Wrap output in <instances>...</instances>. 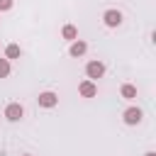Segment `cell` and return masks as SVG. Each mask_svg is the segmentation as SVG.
<instances>
[{
	"mask_svg": "<svg viewBox=\"0 0 156 156\" xmlns=\"http://www.w3.org/2000/svg\"><path fill=\"white\" fill-rule=\"evenodd\" d=\"M5 117H7L10 122H20V119L24 117V107H22L20 102H10V105L5 107Z\"/></svg>",
	"mask_w": 156,
	"mask_h": 156,
	"instance_id": "cell-1",
	"label": "cell"
},
{
	"mask_svg": "<svg viewBox=\"0 0 156 156\" xmlns=\"http://www.w3.org/2000/svg\"><path fill=\"white\" fill-rule=\"evenodd\" d=\"M85 73H88V78H90V80L102 78V76H105V66H102L100 61H90V63L85 66Z\"/></svg>",
	"mask_w": 156,
	"mask_h": 156,
	"instance_id": "cell-2",
	"label": "cell"
},
{
	"mask_svg": "<svg viewBox=\"0 0 156 156\" xmlns=\"http://www.w3.org/2000/svg\"><path fill=\"white\" fill-rule=\"evenodd\" d=\"M102 20H105L107 27H119V24H122V12H119V10H107V12L102 15Z\"/></svg>",
	"mask_w": 156,
	"mask_h": 156,
	"instance_id": "cell-3",
	"label": "cell"
},
{
	"mask_svg": "<svg viewBox=\"0 0 156 156\" xmlns=\"http://www.w3.org/2000/svg\"><path fill=\"white\" fill-rule=\"evenodd\" d=\"M78 93H80L83 98H95V95H98V85H95L93 80H83V83L78 85Z\"/></svg>",
	"mask_w": 156,
	"mask_h": 156,
	"instance_id": "cell-4",
	"label": "cell"
},
{
	"mask_svg": "<svg viewBox=\"0 0 156 156\" xmlns=\"http://www.w3.org/2000/svg\"><path fill=\"white\" fill-rule=\"evenodd\" d=\"M141 117H144V112H141L139 107H129V110H124V122H127V124H139Z\"/></svg>",
	"mask_w": 156,
	"mask_h": 156,
	"instance_id": "cell-5",
	"label": "cell"
},
{
	"mask_svg": "<svg viewBox=\"0 0 156 156\" xmlns=\"http://www.w3.org/2000/svg\"><path fill=\"white\" fill-rule=\"evenodd\" d=\"M56 102H58V98H56V93H51V90H46V93L39 95V105H41V107H54Z\"/></svg>",
	"mask_w": 156,
	"mask_h": 156,
	"instance_id": "cell-6",
	"label": "cell"
},
{
	"mask_svg": "<svg viewBox=\"0 0 156 156\" xmlns=\"http://www.w3.org/2000/svg\"><path fill=\"white\" fill-rule=\"evenodd\" d=\"M85 51H88V44H85V41H73V44H71V56L78 58V56H83Z\"/></svg>",
	"mask_w": 156,
	"mask_h": 156,
	"instance_id": "cell-7",
	"label": "cell"
},
{
	"mask_svg": "<svg viewBox=\"0 0 156 156\" xmlns=\"http://www.w3.org/2000/svg\"><path fill=\"white\" fill-rule=\"evenodd\" d=\"M76 37H78V29H76L73 24H66V27H63V39H68V41H76Z\"/></svg>",
	"mask_w": 156,
	"mask_h": 156,
	"instance_id": "cell-8",
	"label": "cell"
},
{
	"mask_svg": "<svg viewBox=\"0 0 156 156\" xmlns=\"http://www.w3.org/2000/svg\"><path fill=\"white\" fill-rule=\"evenodd\" d=\"M122 98H127V100L136 98V88H134V85H129V83H124V85H122Z\"/></svg>",
	"mask_w": 156,
	"mask_h": 156,
	"instance_id": "cell-9",
	"label": "cell"
},
{
	"mask_svg": "<svg viewBox=\"0 0 156 156\" xmlns=\"http://www.w3.org/2000/svg\"><path fill=\"white\" fill-rule=\"evenodd\" d=\"M20 54H22V51H20L17 44H10V46L5 49V56H7V58H20Z\"/></svg>",
	"mask_w": 156,
	"mask_h": 156,
	"instance_id": "cell-10",
	"label": "cell"
},
{
	"mask_svg": "<svg viewBox=\"0 0 156 156\" xmlns=\"http://www.w3.org/2000/svg\"><path fill=\"white\" fill-rule=\"evenodd\" d=\"M7 76H10V61L0 58V78H7Z\"/></svg>",
	"mask_w": 156,
	"mask_h": 156,
	"instance_id": "cell-11",
	"label": "cell"
},
{
	"mask_svg": "<svg viewBox=\"0 0 156 156\" xmlns=\"http://www.w3.org/2000/svg\"><path fill=\"white\" fill-rule=\"evenodd\" d=\"M12 7V0H0V10H10Z\"/></svg>",
	"mask_w": 156,
	"mask_h": 156,
	"instance_id": "cell-12",
	"label": "cell"
},
{
	"mask_svg": "<svg viewBox=\"0 0 156 156\" xmlns=\"http://www.w3.org/2000/svg\"><path fill=\"white\" fill-rule=\"evenodd\" d=\"M144 156H156V154H154V151H149V154H144Z\"/></svg>",
	"mask_w": 156,
	"mask_h": 156,
	"instance_id": "cell-13",
	"label": "cell"
},
{
	"mask_svg": "<svg viewBox=\"0 0 156 156\" xmlns=\"http://www.w3.org/2000/svg\"><path fill=\"white\" fill-rule=\"evenodd\" d=\"M24 156H32V154H24Z\"/></svg>",
	"mask_w": 156,
	"mask_h": 156,
	"instance_id": "cell-14",
	"label": "cell"
}]
</instances>
